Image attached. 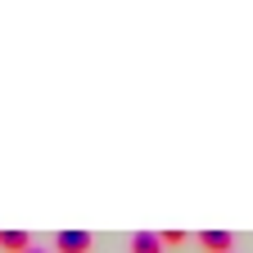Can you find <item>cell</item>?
I'll list each match as a JSON object with an SVG mask.
<instances>
[{
  "label": "cell",
  "instance_id": "6da1fadb",
  "mask_svg": "<svg viewBox=\"0 0 253 253\" xmlns=\"http://www.w3.org/2000/svg\"><path fill=\"white\" fill-rule=\"evenodd\" d=\"M54 249H59V253H90V235H86V231H59Z\"/></svg>",
  "mask_w": 253,
  "mask_h": 253
},
{
  "label": "cell",
  "instance_id": "7a4b0ae2",
  "mask_svg": "<svg viewBox=\"0 0 253 253\" xmlns=\"http://www.w3.org/2000/svg\"><path fill=\"white\" fill-rule=\"evenodd\" d=\"M0 249H5V253H27L32 249V235L27 231H0Z\"/></svg>",
  "mask_w": 253,
  "mask_h": 253
},
{
  "label": "cell",
  "instance_id": "3957f363",
  "mask_svg": "<svg viewBox=\"0 0 253 253\" xmlns=\"http://www.w3.org/2000/svg\"><path fill=\"white\" fill-rule=\"evenodd\" d=\"M199 244H204L208 253H231V231H204Z\"/></svg>",
  "mask_w": 253,
  "mask_h": 253
},
{
  "label": "cell",
  "instance_id": "277c9868",
  "mask_svg": "<svg viewBox=\"0 0 253 253\" xmlns=\"http://www.w3.org/2000/svg\"><path fill=\"white\" fill-rule=\"evenodd\" d=\"M131 253H163V240H158L154 231H140V235L131 240Z\"/></svg>",
  "mask_w": 253,
  "mask_h": 253
},
{
  "label": "cell",
  "instance_id": "5b68a950",
  "mask_svg": "<svg viewBox=\"0 0 253 253\" xmlns=\"http://www.w3.org/2000/svg\"><path fill=\"white\" fill-rule=\"evenodd\" d=\"M158 240H163V249H176V244H185V231H163Z\"/></svg>",
  "mask_w": 253,
  "mask_h": 253
},
{
  "label": "cell",
  "instance_id": "8992f818",
  "mask_svg": "<svg viewBox=\"0 0 253 253\" xmlns=\"http://www.w3.org/2000/svg\"><path fill=\"white\" fill-rule=\"evenodd\" d=\"M27 253H45V249H27Z\"/></svg>",
  "mask_w": 253,
  "mask_h": 253
}]
</instances>
